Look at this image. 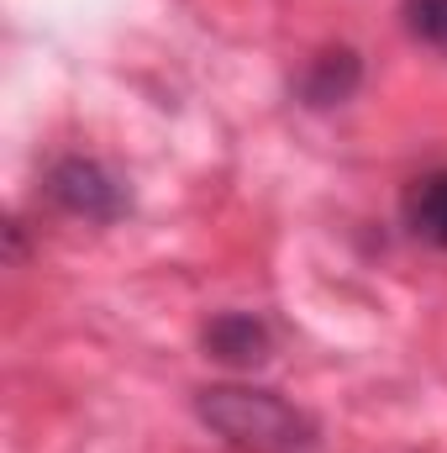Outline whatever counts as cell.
I'll use <instances>...</instances> for the list:
<instances>
[{
  "label": "cell",
  "instance_id": "3",
  "mask_svg": "<svg viewBox=\"0 0 447 453\" xmlns=\"http://www.w3.org/2000/svg\"><path fill=\"white\" fill-rule=\"evenodd\" d=\"M201 348L226 369H263L274 358V327L258 311H216L201 327Z\"/></svg>",
  "mask_w": 447,
  "mask_h": 453
},
{
  "label": "cell",
  "instance_id": "5",
  "mask_svg": "<svg viewBox=\"0 0 447 453\" xmlns=\"http://www.w3.org/2000/svg\"><path fill=\"white\" fill-rule=\"evenodd\" d=\"M400 226H405L416 242L447 253V164L416 174V180L400 190Z\"/></svg>",
  "mask_w": 447,
  "mask_h": 453
},
{
  "label": "cell",
  "instance_id": "2",
  "mask_svg": "<svg viewBox=\"0 0 447 453\" xmlns=\"http://www.w3.org/2000/svg\"><path fill=\"white\" fill-rule=\"evenodd\" d=\"M42 196H48L58 211H69V217H80V222H101V226L121 222V217L132 211V190L121 185V174L106 169L101 158H85V153L53 158L48 174H42Z\"/></svg>",
  "mask_w": 447,
  "mask_h": 453
},
{
  "label": "cell",
  "instance_id": "1",
  "mask_svg": "<svg viewBox=\"0 0 447 453\" xmlns=\"http://www.w3.org/2000/svg\"><path fill=\"white\" fill-rule=\"evenodd\" d=\"M195 417L237 453H322V422L263 385H206Z\"/></svg>",
  "mask_w": 447,
  "mask_h": 453
},
{
  "label": "cell",
  "instance_id": "6",
  "mask_svg": "<svg viewBox=\"0 0 447 453\" xmlns=\"http://www.w3.org/2000/svg\"><path fill=\"white\" fill-rule=\"evenodd\" d=\"M400 21L416 42L447 53V0H400Z\"/></svg>",
  "mask_w": 447,
  "mask_h": 453
},
{
  "label": "cell",
  "instance_id": "4",
  "mask_svg": "<svg viewBox=\"0 0 447 453\" xmlns=\"http://www.w3.org/2000/svg\"><path fill=\"white\" fill-rule=\"evenodd\" d=\"M358 85H363V58H358L352 48H322V53L295 74V96H300V106H311V111H332L342 101H352Z\"/></svg>",
  "mask_w": 447,
  "mask_h": 453
}]
</instances>
